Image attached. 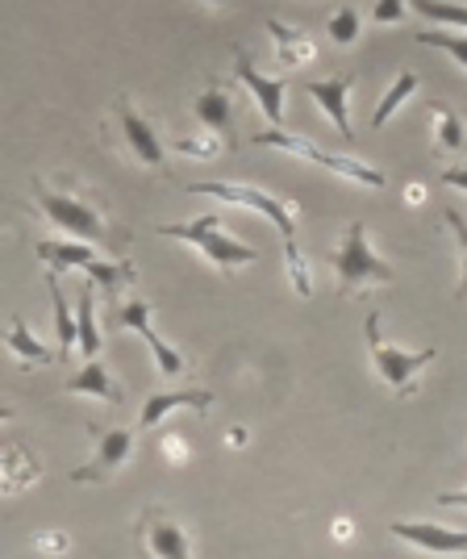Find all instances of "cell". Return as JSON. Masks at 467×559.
<instances>
[{
  "instance_id": "38",
  "label": "cell",
  "mask_w": 467,
  "mask_h": 559,
  "mask_svg": "<svg viewBox=\"0 0 467 559\" xmlns=\"http://www.w3.org/2000/svg\"><path fill=\"white\" fill-rule=\"evenodd\" d=\"M405 201H409V205H421V201H426V185H409V188H405Z\"/></svg>"
},
{
  "instance_id": "36",
  "label": "cell",
  "mask_w": 467,
  "mask_h": 559,
  "mask_svg": "<svg viewBox=\"0 0 467 559\" xmlns=\"http://www.w3.org/2000/svg\"><path fill=\"white\" fill-rule=\"evenodd\" d=\"M247 439H251L247 426H230V430H226V443L230 447H247Z\"/></svg>"
},
{
  "instance_id": "8",
  "label": "cell",
  "mask_w": 467,
  "mask_h": 559,
  "mask_svg": "<svg viewBox=\"0 0 467 559\" xmlns=\"http://www.w3.org/2000/svg\"><path fill=\"white\" fill-rule=\"evenodd\" d=\"M93 435H96V451L88 464L71 472L75 485H105V480H113L117 472H121V464L130 460V451H134V430H130V426L93 430Z\"/></svg>"
},
{
  "instance_id": "28",
  "label": "cell",
  "mask_w": 467,
  "mask_h": 559,
  "mask_svg": "<svg viewBox=\"0 0 467 559\" xmlns=\"http://www.w3.org/2000/svg\"><path fill=\"white\" fill-rule=\"evenodd\" d=\"M418 43H421V47L446 50V55H451V59L467 71V34H459V29H421Z\"/></svg>"
},
{
  "instance_id": "11",
  "label": "cell",
  "mask_w": 467,
  "mask_h": 559,
  "mask_svg": "<svg viewBox=\"0 0 467 559\" xmlns=\"http://www.w3.org/2000/svg\"><path fill=\"white\" fill-rule=\"evenodd\" d=\"M117 326L139 330L142 338H146V347H151V355H155V368H159V376L176 380V376L184 372V355H180L176 347H167L164 338H159V330L151 326V309H146L142 301H125V305H121V313H117Z\"/></svg>"
},
{
  "instance_id": "22",
  "label": "cell",
  "mask_w": 467,
  "mask_h": 559,
  "mask_svg": "<svg viewBox=\"0 0 467 559\" xmlns=\"http://www.w3.org/2000/svg\"><path fill=\"white\" fill-rule=\"evenodd\" d=\"M75 326H80V350L84 359L100 355V330H96V309H93V284L80 288V301H75Z\"/></svg>"
},
{
  "instance_id": "5",
  "label": "cell",
  "mask_w": 467,
  "mask_h": 559,
  "mask_svg": "<svg viewBox=\"0 0 467 559\" xmlns=\"http://www.w3.org/2000/svg\"><path fill=\"white\" fill-rule=\"evenodd\" d=\"M363 334H368V355H372V368L380 372V380H384V384H388L397 396H418L421 372H426V368L439 359V350H434V347L405 350V347L384 343V334H380V313H368Z\"/></svg>"
},
{
  "instance_id": "10",
  "label": "cell",
  "mask_w": 467,
  "mask_h": 559,
  "mask_svg": "<svg viewBox=\"0 0 467 559\" xmlns=\"http://www.w3.org/2000/svg\"><path fill=\"white\" fill-rule=\"evenodd\" d=\"M388 531L426 556H467V531H451L439 522H393Z\"/></svg>"
},
{
  "instance_id": "17",
  "label": "cell",
  "mask_w": 467,
  "mask_h": 559,
  "mask_svg": "<svg viewBox=\"0 0 467 559\" xmlns=\"http://www.w3.org/2000/svg\"><path fill=\"white\" fill-rule=\"evenodd\" d=\"M38 259L47 263L50 272H68V267H88L96 263V247L75 242V238H59V242H38Z\"/></svg>"
},
{
  "instance_id": "3",
  "label": "cell",
  "mask_w": 467,
  "mask_h": 559,
  "mask_svg": "<svg viewBox=\"0 0 467 559\" xmlns=\"http://www.w3.org/2000/svg\"><path fill=\"white\" fill-rule=\"evenodd\" d=\"M330 263H334V276H338V297H355V293H363V288H372V284H393V280H397L393 263H384V259L375 255L363 217L347 222L343 242H338V251L330 255Z\"/></svg>"
},
{
  "instance_id": "2",
  "label": "cell",
  "mask_w": 467,
  "mask_h": 559,
  "mask_svg": "<svg viewBox=\"0 0 467 559\" xmlns=\"http://www.w3.org/2000/svg\"><path fill=\"white\" fill-rule=\"evenodd\" d=\"M100 139L105 146H113L125 164L134 167H164L167 146L159 142V130L151 126V117H142V109L130 100V96H117L113 109L100 121Z\"/></svg>"
},
{
  "instance_id": "1",
  "label": "cell",
  "mask_w": 467,
  "mask_h": 559,
  "mask_svg": "<svg viewBox=\"0 0 467 559\" xmlns=\"http://www.w3.org/2000/svg\"><path fill=\"white\" fill-rule=\"evenodd\" d=\"M34 201L55 230H63L75 242H88L96 251H130V230L117 226L109 205H100L93 192L84 188L80 176H43L34 180Z\"/></svg>"
},
{
  "instance_id": "29",
  "label": "cell",
  "mask_w": 467,
  "mask_h": 559,
  "mask_svg": "<svg viewBox=\"0 0 467 559\" xmlns=\"http://www.w3.org/2000/svg\"><path fill=\"white\" fill-rule=\"evenodd\" d=\"M284 263H288V280H292V293H297V297H313V276H309V267H304L297 238H292V242H284Z\"/></svg>"
},
{
  "instance_id": "16",
  "label": "cell",
  "mask_w": 467,
  "mask_h": 559,
  "mask_svg": "<svg viewBox=\"0 0 467 559\" xmlns=\"http://www.w3.org/2000/svg\"><path fill=\"white\" fill-rule=\"evenodd\" d=\"M192 117L213 130V134H221V139H230V93H226V84H209L205 93L192 100Z\"/></svg>"
},
{
  "instance_id": "40",
  "label": "cell",
  "mask_w": 467,
  "mask_h": 559,
  "mask_svg": "<svg viewBox=\"0 0 467 559\" xmlns=\"http://www.w3.org/2000/svg\"><path fill=\"white\" fill-rule=\"evenodd\" d=\"M205 4H213V9H221V4H226V0H205Z\"/></svg>"
},
{
  "instance_id": "33",
  "label": "cell",
  "mask_w": 467,
  "mask_h": 559,
  "mask_svg": "<svg viewBox=\"0 0 467 559\" xmlns=\"http://www.w3.org/2000/svg\"><path fill=\"white\" fill-rule=\"evenodd\" d=\"M34 543H38L43 551H50V556H59V551H68V547H71V538H68V535H38Z\"/></svg>"
},
{
  "instance_id": "23",
  "label": "cell",
  "mask_w": 467,
  "mask_h": 559,
  "mask_svg": "<svg viewBox=\"0 0 467 559\" xmlns=\"http://www.w3.org/2000/svg\"><path fill=\"white\" fill-rule=\"evenodd\" d=\"M38 476H43V464L29 460L25 447H9V451H4V492H9V497L22 492L25 485H34Z\"/></svg>"
},
{
  "instance_id": "34",
  "label": "cell",
  "mask_w": 467,
  "mask_h": 559,
  "mask_svg": "<svg viewBox=\"0 0 467 559\" xmlns=\"http://www.w3.org/2000/svg\"><path fill=\"white\" fill-rule=\"evenodd\" d=\"M439 185H446V188H464V192H467V167H446L443 176H439Z\"/></svg>"
},
{
  "instance_id": "31",
  "label": "cell",
  "mask_w": 467,
  "mask_h": 559,
  "mask_svg": "<svg viewBox=\"0 0 467 559\" xmlns=\"http://www.w3.org/2000/svg\"><path fill=\"white\" fill-rule=\"evenodd\" d=\"M171 151H180V155H188V159H213V155H217V142L213 139H180Z\"/></svg>"
},
{
  "instance_id": "21",
  "label": "cell",
  "mask_w": 467,
  "mask_h": 559,
  "mask_svg": "<svg viewBox=\"0 0 467 559\" xmlns=\"http://www.w3.org/2000/svg\"><path fill=\"white\" fill-rule=\"evenodd\" d=\"M47 288H50V305H55V338H59L63 355H71V350H80V326H75L71 305L63 297V288H59V272H47Z\"/></svg>"
},
{
  "instance_id": "24",
  "label": "cell",
  "mask_w": 467,
  "mask_h": 559,
  "mask_svg": "<svg viewBox=\"0 0 467 559\" xmlns=\"http://www.w3.org/2000/svg\"><path fill=\"white\" fill-rule=\"evenodd\" d=\"M418 71H400L397 80H393V88H388V93H384V100H380V105H375V114H372V130H380V126H388V117L397 114L400 105H405V100H409V96L418 93Z\"/></svg>"
},
{
  "instance_id": "12",
  "label": "cell",
  "mask_w": 467,
  "mask_h": 559,
  "mask_svg": "<svg viewBox=\"0 0 467 559\" xmlns=\"http://www.w3.org/2000/svg\"><path fill=\"white\" fill-rule=\"evenodd\" d=\"M234 75H238V80L251 88V96L259 100V114L272 121V130H280V121H284V80L255 71V63H251V55H247V50H234Z\"/></svg>"
},
{
  "instance_id": "9",
  "label": "cell",
  "mask_w": 467,
  "mask_h": 559,
  "mask_svg": "<svg viewBox=\"0 0 467 559\" xmlns=\"http://www.w3.org/2000/svg\"><path fill=\"white\" fill-rule=\"evenodd\" d=\"M139 547L146 559H192L184 526L159 506H151L139 518Z\"/></svg>"
},
{
  "instance_id": "25",
  "label": "cell",
  "mask_w": 467,
  "mask_h": 559,
  "mask_svg": "<svg viewBox=\"0 0 467 559\" xmlns=\"http://www.w3.org/2000/svg\"><path fill=\"white\" fill-rule=\"evenodd\" d=\"M84 272H88V280H93V284H100V288H105V297H113L121 284L139 280V267H134V263H130L125 255L117 259V263H105V259H96V263H88Z\"/></svg>"
},
{
  "instance_id": "18",
  "label": "cell",
  "mask_w": 467,
  "mask_h": 559,
  "mask_svg": "<svg viewBox=\"0 0 467 559\" xmlns=\"http://www.w3.org/2000/svg\"><path fill=\"white\" fill-rule=\"evenodd\" d=\"M267 34L276 43V59H280L284 68H304L313 59V43H309L304 29H292V25L284 22H267Z\"/></svg>"
},
{
  "instance_id": "39",
  "label": "cell",
  "mask_w": 467,
  "mask_h": 559,
  "mask_svg": "<svg viewBox=\"0 0 467 559\" xmlns=\"http://www.w3.org/2000/svg\"><path fill=\"white\" fill-rule=\"evenodd\" d=\"M350 535V522H334V538H347Z\"/></svg>"
},
{
  "instance_id": "19",
  "label": "cell",
  "mask_w": 467,
  "mask_h": 559,
  "mask_svg": "<svg viewBox=\"0 0 467 559\" xmlns=\"http://www.w3.org/2000/svg\"><path fill=\"white\" fill-rule=\"evenodd\" d=\"M4 347H9L13 355H17V359H22L25 372H34V368H47L50 359H55V355L43 347V338H34V334H29V326H25L22 318H13V322H9V330H4Z\"/></svg>"
},
{
  "instance_id": "37",
  "label": "cell",
  "mask_w": 467,
  "mask_h": 559,
  "mask_svg": "<svg viewBox=\"0 0 467 559\" xmlns=\"http://www.w3.org/2000/svg\"><path fill=\"white\" fill-rule=\"evenodd\" d=\"M164 455L180 464V460H184V443H180V439H164Z\"/></svg>"
},
{
  "instance_id": "20",
  "label": "cell",
  "mask_w": 467,
  "mask_h": 559,
  "mask_svg": "<svg viewBox=\"0 0 467 559\" xmlns=\"http://www.w3.org/2000/svg\"><path fill=\"white\" fill-rule=\"evenodd\" d=\"M430 121H434V146L439 151H464L467 146V126L446 100H430Z\"/></svg>"
},
{
  "instance_id": "4",
  "label": "cell",
  "mask_w": 467,
  "mask_h": 559,
  "mask_svg": "<svg viewBox=\"0 0 467 559\" xmlns=\"http://www.w3.org/2000/svg\"><path fill=\"white\" fill-rule=\"evenodd\" d=\"M159 234L184 242L192 251H201L213 263L217 276H230V272H238V267H247V263L259 259L255 247H247V242H238V238H230V234L221 230V213H201L192 222H171V226H159Z\"/></svg>"
},
{
  "instance_id": "32",
  "label": "cell",
  "mask_w": 467,
  "mask_h": 559,
  "mask_svg": "<svg viewBox=\"0 0 467 559\" xmlns=\"http://www.w3.org/2000/svg\"><path fill=\"white\" fill-rule=\"evenodd\" d=\"M372 22H380V25L405 22V0H375V4H372Z\"/></svg>"
},
{
  "instance_id": "14",
  "label": "cell",
  "mask_w": 467,
  "mask_h": 559,
  "mask_svg": "<svg viewBox=\"0 0 467 559\" xmlns=\"http://www.w3.org/2000/svg\"><path fill=\"white\" fill-rule=\"evenodd\" d=\"M213 405V393L209 389H176V393H155L146 396V405H142V418H139V430H155L167 414H176V409H209Z\"/></svg>"
},
{
  "instance_id": "30",
  "label": "cell",
  "mask_w": 467,
  "mask_h": 559,
  "mask_svg": "<svg viewBox=\"0 0 467 559\" xmlns=\"http://www.w3.org/2000/svg\"><path fill=\"white\" fill-rule=\"evenodd\" d=\"M446 226L455 230V238H459V251H464V272H459V288H455V297H459V301H467V222L455 210H446Z\"/></svg>"
},
{
  "instance_id": "26",
  "label": "cell",
  "mask_w": 467,
  "mask_h": 559,
  "mask_svg": "<svg viewBox=\"0 0 467 559\" xmlns=\"http://www.w3.org/2000/svg\"><path fill=\"white\" fill-rule=\"evenodd\" d=\"M414 13L439 22V29H459L467 34V4H451V0H409Z\"/></svg>"
},
{
  "instance_id": "7",
  "label": "cell",
  "mask_w": 467,
  "mask_h": 559,
  "mask_svg": "<svg viewBox=\"0 0 467 559\" xmlns=\"http://www.w3.org/2000/svg\"><path fill=\"white\" fill-rule=\"evenodd\" d=\"M255 142L259 146H280V151H288V155H301V159H309V164L326 167V171H334V176L355 180V185H363V188H375V192L384 188V171L359 164V159H350V155H330V151H322L318 142L297 139V134H288V130H259Z\"/></svg>"
},
{
  "instance_id": "15",
  "label": "cell",
  "mask_w": 467,
  "mask_h": 559,
  "mask_svg": "<svg viewBox=\"0 0 467 559\" xmlns=\"http://www.w3.org/2000/svg\"><path fill=\"white\" fill-rule=\"evenodd\" d=\"M68 393H75V396H100V401H109V405H121V384H117L113 372H109L100 359H88L80 372L71 376Z\"/></svg>"
},
{
  "instance_id": "6",
  "label": "cell",
  "mask_w": 467,
  "mask_h": 559,
  "mask_svg": "<svg viewBox=\"0 0 467 559\" xmlns=\"http://www.w3.org/2000/svg\"><path fill=\"white\" fill-rule=\"evenodd\" d=\"M188 192H196V197H217V201H226V205H238V210H251V213H263L276 230H280L284 242H292V234H297V205L292 201H280V197H272V192H263L255 185H230V180H192L184 185Z\"/></svg>"
},
{
  "instance_id": "35",
  "label": "cell",
  "mask_w": 467,
  "mask_h": 559,
  "mask_svg": "<svg viewBox=\"0 0 467 559\" xmlns=\"http://www.w3.org/2000/svg\"><path fill=\"white\" fill-rule=\"evenodd\" d=\"M439 506H455V510H467V489H459V492H439Z\"/></svg>"
},
{
  "instance_id": "13",
  "label": "cell",
  "mask_w": 467,
  "mask_h": 559,
  "mask_svg": "<svg viewBox=\"0 0 467 559\" xmlns=\"http://www.w3.org/2000/svg\"><path fill=\"white\" fill-rule=\"evenodd\" d=\"M350 88H355V75L343 71V75H330V80H304V93L322 105V114L338 126L343 142H355V130H350Z\"/></svg>"
},
{
  "instance_id": "27",
  "label": "cell",
  "mask_w": 467,
  "mask_h": 559,
  "mask_svg": "<svg viewBox=\"0 0 467 559\" xmlns=\"http://www.w3.org/2000/svg\"><path fill=\"white\" fill-rule=\"evenodd\" d=\"M326 34L334 47H355L359 34H363V22H359L355 9H334V13L326 17Z\"/></svg>"
}]
</instances>
